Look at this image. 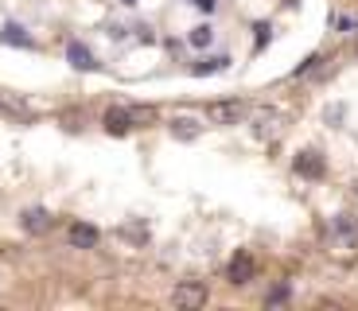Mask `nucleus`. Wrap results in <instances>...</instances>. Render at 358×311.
<instances>
[{"instance_id": "f03ea898", "label": "nucleus", "mask_w": 358, "mask_h": 311, "mask_svg": "<svg viewBox=\"0 0 358 311\" xmlns=\"http://www.w3.org/2000/svg\"><path fill=\"white\" fill-rule=\"evenodd\" d=\"M98 226H90V222H71L66 226V245L71 249H98Z\"/></svg>"}, {"instance_id": "423d86ee", "label": "nucleus", "mask_w": 358, "mask_h": 311, "mask_svg": "<svg viewBox=\"0 0 358 311\" xmlns=\"http://www.w3.org/2000/svg\"><path fill=\"white\" fill-rule=\"evenodd\" d=\"M296 171H300V175L304 179H320L323 175V156L320 152H300V156H296Z\"/></svg>"}, {"instance_id": "20e7f679", "label": "nucleus", "mask_w": 358, "mask_h": 311, "mask_svg": "<svg viewBox=\"0 0 358 311\" xmlns=\"http://www.w3.org/2000/svg\"><path fill=\"white\" fill-rule=\"evenodd\" d=\"M242 117H245L242 101H215V106H210V121L215 124H238Z\"/></svg>"}, {"instance_id": "6e6552de", "label": "nucleus", "mask_w": 358, "mask_h": 311, "mask_svg": "<svg viewBox=\"0 0 358 311\" xmlns=\"http://www.w3.org/2000/svg\"><path fill=\"white\" fill-rule=\"evenodd\" d=\"M335 233H339L347 245H358V218L355 214H339V218H335Z\"/></svg>"}, {"instance_id": "4468645a", "label": "nucleus", "mask_w": 358, "mask_h": 311, "mask_svg": "<svg viewBox=\"0 0 358 311\" xmlns=\"http://www.w3.org/2000/svg\"><path fill=\"white\" fill-rule=\"evenodd\" d=\"M285 300H288V288H273L265 303H268V308H273V303H285Z\"/></svg>"}, {"instance_id": "7ed1b4c3", "label": "nucleus", "mask_w": 358, "mask_h": 311, "mask_svg": "<svg viewBox=\"0 0 358 311\" xmlns=\"http://www.w3.org/2000/svg\"><path fill=\"white\" fill-rule=\"evenodd\" d=\"M253 273H257L253 257H250V253H238V257L230 261V268H226V280L242 288V284H250V280H253Z\"/></svg>"}, {"instance_id": "9d476101", "label": "nucleus", "mask_w": 358, "mask_h": 311, "mask_svg": "<svg viewBox=\"0 0 358 311\" xmlns=\"http://www.w3.org/2000/svg\"><path fill=\"white\" fill-rule=\"evenodd\" d=\"M0 43H12V47H27L31 39L24 36V27L20 24H4V31H0Z\"/></svg>"}, {"instance_id": "f257e3e1", "label": "nucleus", "mask_w": 358, "mask_h": 311, "mask_svg": "<svg viewBox=\"0 0 358 311\" xmlns=\"http://www.w3.org/2000/svg\"><path fill=\"white\" fill-rule=\"evenodd\" d=\"M171 303H176L179 311H199L206 303V288L199 284V280H183V284H176V292H171Z\"/></svg>"}, {"instance_id": "0eeeda50", "label": "nucleus", "mask_w": 358, "mask_h": 311, "mask_svg": "<svg viewBox=\"0 0 358 311\" xmlns=\"http://www.w3.org/2000/svg\"><path fill=\"white\" fill-rule=\"evenodd\" d=\"M199 133H203V124H199L195 117H176V121H171V136H176V140H195Z\"/></svg>"}, {"instance_id": "dca6fc26", "label": "nucleus", "mask_w": 358, "mask_h": 311, "mask_svg": "<svg viewBox=\"0 0 358 311\" xmlns=\"http://www.w3.org/2000/svg\"><path fill=\"white\" fill-rule=\"evenodd\" d=\"M195 4H199L203 12H210V8H215V0H195Z\"/></svg>"}, {"instance_id": "39448f33", "label": "nucleus", "mask_w": 358, "mask_h": 311, "mask_svg": "<svg viewBox=\"0 0 358 311\" xmlns=\"http://www.w3.org/2000/svg\"><path fill=\"white\" fill-rule=\"evenodd\" d=\"M20 222H24L27 233H47V230H51V214L39 210V206H27V210L20 214Z\"/></svg>"}, {"instance_id": "2eb2a0df", "label": "nucleus", "mask_w": 358, "mask_h": 311, "mask_svg": "<svg viewBox=\"0 0 358 311\" xmlns=\"http://www.w3.org/2000/svg\"><path fill=\"white\" fill-rule=\"evenodd\" d=\"M121 233H125V238H133V241H144V226H133V230H129V226H125V230H121Z\"/></svg>"}, {"instance_id": "ddd939ff", "label": "nucleus", "mask_w": 358, "mask_h": 311, "mask_svg": "<svg viewBox=\"0 0 358 311\" xmlns=\"http://www.w3.org/2000/svg\"><path fill=\"white\" fill-rule=\"evenodd\" d=\"M215 71H226V59H206L195 66V74H215Z\"/></svg>"}, {"instance_id": "1a4fd4ad", "label": "nucleus", "mask_w": 358, "mask_h": 311, "mask_svg": "<svg viewBox=\"0 0 358 311\" xmlns=\"http://www.w3.org/2000/svg\"><path fill=\"white\" fill-rule=\"evenodd\" d=\"M129 124H133V113H129V109H109V113H106V129H109V133H129Z\"/></svg>"}, {"instance_id": "9b49d317", "label": "nucleus", "mask_w": 358, "mask_h": 311, "mask_svg": "<svg viewBox=\"0 0 358 311\" xmlns=\"http://www.w3.org/2000/svg\"><path fill=\"white\" fill-rule=\"evenodd\" d=\"M66 55L74 59V66H78V71H94V66H98V62L90 59V51H86L82 43H71V47H66Z\"/></svg>"}, {"instance_id": "f8f14e48", "label": "nucleus", "mask_w": 358, "mask_h": 311, "mask_svg": "<svg viewBox=\"0 0 358 311\" xmlns=\"http://www.w3.org/2000/svg\"><path fill=\"white\" fill-rule=\"evenodd\" d=\"M210 39H215V31H210V27H195V31H191V43H195V47H206V43H210Z\"/></svg>"}]
</instances>
